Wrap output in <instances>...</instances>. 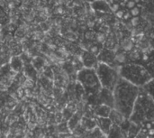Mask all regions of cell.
<instances>
[{"mask_svg":"<svg viewBox=\"0 0 154 138\" xmlns=\"http://www.w3.org/2000/svg\"><path fill=\"white\" fill-rule=\"evenodd\" d=\"M83 2H85V3H88V4H93V3H95L96 1H98V0H82Z\"/></svg>","mask_w":154,"mask_h":138,"instance_id":"d6986e66","label":"cell"},{"mask_svg":"<svg viewBox=\"0 0 154 138\" xmlns=\"http://www.w3.org/2000/svg\"><path fill=\"white\" fill-rule=\"evenodd\" d=\"M144 65H145L146 69L148 70L149 73L151 74L152 80H154V61H149V62H147V63L144 64Z\"/></svg>","mask_w":154,"mask_h":138,"instance_id":"9a60e30c","label":"cell"},{"mask_svg":"<svg viewBox=\"0 0 154 138\" xmlns=\"http://www.w3.org/2000/svg\"><path fill=\"white\" fill-rule=\"evenodd\" d=\"M55 13H57V14H62L65 13V11H64V9H63L61 6H58L57 9H56V11H55Z\"/></svg>","mask_w":154,"mask_h":138,"instance_id":"ac0fdd59","label":"cell"},{"mask_svg":"<svg viewBox=\"0 0 154 138\" xmlns=\"http://www.w3.org/2000/svg\"><path fill=\"white\" fill-rule=\"evenodd\" d=\"M10 65H11V68L13 70H14L15 71H19L23 67V61H22V60L20 58L14 56V57L12 58Z\"/></svg>","mask_w":154,"mask_h":138,"instance_id":"7c38bea8","label":"cell"},{"mask_svg":"<svg viewBox=\"0 0 154 138\" xmlns=\"http://www.w3.org/2000/svg\"><path fill=\"white\" fill-rule=\"evenodd\" d=\"M130 13H131L133 17H137V16H140L141 14H143V5H142V4L137 5L134 8L131 9Z\"/></svg>","mask_w":154,"mask_h":138,"instance_id":"4fadbf2b","label":"cell"},{"mask_svg":"<svg viewBox=\"0 0 154 138\" xmlns=\"http://www.w3.org/2000/svg\"><path fill=\"white\" fill-rule=\"evenodd\" d=\"M125 8L127 9V10H131V9H133V8H134L135 6H136V3L134 1V0H129L126 4H125Z\"/></svg>","mask_w":154,"mask_h":138,"instance_id":"2e32d148","label":"cell"},{"mask_svg":"<svg viewBox=\"0 0 154 138\" xmlns=\"http://www.w3.org/2000/svg\"><path fill=\"white\" fill-rule=\"evenodd\" d=\"M81 61H82L84 68L94 69V70H96L97 68L98 64L100 63L98 61V57L88 51H85L82 52Z\"/></svg>","mask_w":154,"mask_h":138,"instance_id":"52a82bcc","label":"cell"},{"mask_svg":"<svg viewBox=\"0 0 154 138\" xmlns=\"http://www.w3.org/2000/svg\"><path fill=\"white\" fill-rule=\"evenodd\" d=\"M125 14V10H123V9H120L119 11H117L116 13H115L116 16L117 18H119V19H123V18H124Z\"/></svg>","mask_w":154,"mask_h":138,"instance_id":"e0dca14e","label":"cell"},{"mask_svg":"<svg viewBox=\"0 0 154 138\" xmlns=\"http://www.w3.org/2000/svg\"><path fill=\"white\" fill-rule=\"evenodd\" d=\"M77 80L87 95V98L98 94L103 89L97 71L94 69H88L84 67L80 69L77 73Z\"/></svg>","mask_w":154,"mask_h":138,"instance_id":"277c9868","label":"cell"},{"mask_svg":"<svg viewBox=\"0 0 154 138\" xmlns=\"http://www.w3.org/2000/svg\"><path fill=\"white\" fill-rule=\"evenodd\" d=\"M88 99H89V102L92 104V106L105 105L114 108V93L109 89H102L98 94Z\"/></svg>","mask_w":154,"mask_h":138,"instance_id":"8992f818","label":"cell"},{"mask_svg":"<svg viewBox=\"0 0 154 138\" xmlns=\"http://www.w3.org/2000/svg\"><path fill=\"white\" fill-rule=\"evenodd\" d=\"M92 114L95 118H109L113 109L112 108L105 105L92 106Z\"/></svg>","mask_w":154,"mask_h":138,"instance_id":"30bf717a","label":"cell"},{"mask_svg":"<svg viewBox=\"0 0 154 138\" xmlns=\"http://www.w3.org/2000/svg\"><path fill=\"white\" fill-rule=\"evenodd\" d=\"M153 81H154V80H153Z\"/></svg>","mask_w":154,"mask_h":138,"instance_id":"ffe728a7","label":"cell"},{"mask_svg":"<svg viewBox=\"0 0 154 138\" xmlns=\"http://www.w3.org/2000/svg\"><path fill=\"white\" fill-rule=\"evenodd\" d=\"M129 120L140 126L154 121V100L143 88H141L138 99Z\"/></svg>","mask_w":154,"mask_h":138,"instance_id":"7a4b0ae2","label":"cell"},{"mask_svg":"<svg viewBox=\"0 0 154 138\" xmlns=\"http://www.w3.org/2000/svg\"><path fill=\"white\" fill-rule=\"evenodd\" d=\"M97 127L107 137L114 124L109 118H95Z\"/></svg>","mask_w":154,"mask_h":138,"instance_id":"9c48e42d","label":"cell"},{"mask_svg":"<svg viewBox=\"0 0 154 138\" xmlns=\"http://www.w3.org/2000/svg\"><path fill=\"white\" fill-rule=\"evenodd\" d=\"M91 7L94 9V11H97L98 13H105V14H110L113 13L110 5L106 0H98L95 3L91 4Z\"/></svg>","mask_w":154,"mask_h":138,"instance_id":"8fae6325","label":"cell"},{"mask_svg":"<svg viewBox=\"0 0 154 138\" xmlns=\"http://www.w3.org/2000/svg\"><path fill=\"white\" fill-rule=\"evenodd\" d=\"M97 57H98L99 62L106 63V64H108L110 66L118 68V66L115 63L116 62V54L114 53L113 51L105 48L101 51V52L98 54Z\"/></svg>","mask_w":154,"mask_h":138,"instance_id":"ba28073f","label":"cell"},{"mask_svg":"<svg viewBox=\"0 0 154 138\" xmlns=\"http://www.w3.org/2000/svg\"><path fill=\"white\" fill-rule=\"evenodd\" d=\"M140 91L141 88L121 78L113 90L114 109L120 112L126 118L130 119Z\"/></svg>","mask_w":154,"mask_h":138,"instance_id":"6da1fadb","label":"cell"},{"mask_svg":"<svg viewBox=\"0 0 154 138\" xmlns=\"http://www.w3.org/2000/svg\"><path fill=\"white\" fill-rule=\"evenodd\" d=\"M143 89L150 94V96L154 100V81L152 80L149 84H147L145 87H143Z\"/></svg>","mask_w":154,"mask_h":138,"instance_id":"5bb4252c","label":"cell"},{"mask_svg":"<svg viewBox=\"0 0 154 138\" xmlns=\"http://www.w3.org/2000/svg\"><path fill=\"white\" fill-rule=\"evenodd\" d=\"M96 71L102 88L113 91L121 79L118 68L100 62Z\"/></svg>","mask_w":154,"mask_h":138,"instance_id":"5b68a950","label":"cell"},{"mask_svg":"<svg viewBox=\"0 0 154 138\" xmlns=\"http://www.w3.org/2000/svg\"><path fill=\"white\" fill-rule=\"evenodd\" d=\"M118 71L121 78L139 88H143L153 80L145 65L143 63L128 62L119 66Z\"/></svg>","mask_w":154,"mask_h":138,"instance_id":"3957f363","label":"cell"}]
</instances>
